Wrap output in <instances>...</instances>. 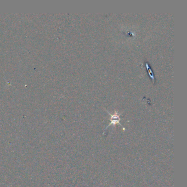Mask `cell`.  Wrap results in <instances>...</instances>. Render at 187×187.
Segmentation results:
<instances>
[{
    "label": "cell",
    "instance_id": "7a4b0ae2",
    "mask_svg": "<svg viewBox=\"0 0 187 187\" xmlns=\"http://www.w3.org/2000/svg\"><path fill=\"white\" fill-rule=\"evenodd\" d=\"M146 67L147 68V70H148V74H149V76L152 78V80H153V82H154V74H153V71H152L151 68H150V67H149V64H148V63H146Z\"/></svg>",
    "mask_w": 187,
    "mask_h": 187
},
{
    "label": "cell",
    "instance_id": "6da1fadb",
    "mask_svg": "<svg viewBox=\"0 0 187 187\" xmlns=\"http://www.w3.org/2000/svg\"><path fill=\"white\" fill-rule=\"evenodd\" d=\"M107 111V110H106ZM107 112L109 114H110V115L111 116V118H110V121L111 122L110 123V124L108 125V126H110V125H115V124H119L121 126V124L120 123V116L121 115V114H118V113L117 112H115V113L114 114H110L109 111H107Z\"/></svg>",
    "mask_w": 187,
    "mask_h": 187
}]
</instances>
